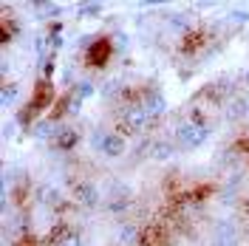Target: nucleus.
<instances>
[{
    "label": "nucleus",
    "mask_w": 249,
    "mask_h": 246,
    "mask_svg": "<svg viewBox=\"0 0 249 246\" xmlns=\"http://www.w3.org/2000/svg\"><path fill=\"white\" fill-rule=\"evenodd\" d=\"M176 139H178L184 147H198L204 139H207V130L196 122H184V124L176 127Z\"/></svg>",
    "instance_id": "f257e3e1"
},
{
    "label": "nucleus",
    "mask_w": 249,
    "mask_h": 246,
    "mask_svg": "<svg viewBox=\"0 0 249 246\" xmlns=\"http://www.w3.org/2000/svg\"><path fill=\"white\" fill-rule=\"evenodd\" d=\"M147 119H150V116H147V110L142 108V105H133V108L124 113V124H127L133 133H136V130H142V127L147 124Z\"/></svg>",
    "instance_id": "f03ea898"
},
{
    "label": "nucleus",
    "mask_w": 249,
    "mask_h": 246,
    "mask_svg": "<svg viewBox=\"0 0 249 246\" xmlns=\"http://www.w3.org/2000/svg\"><path fill=\"white\" fill-rule=\"evenodd\" d=\"M102 153L108 156H122L124 153V139L119 133H110V136L102 139Z\"/></svg>",
    "instance_id": "7ed1b4c3"
},
{
    "label": "nucleus",
    "mask_w": 249,
    "mask_h": 246,
    "mask_svg": "<svg viewBox=\"0 0 249 246\" xmlns=\"http://www.w3.org/2000/svg\"><path fill=\"white\" fill-rule=\"evenodd\" d=\"M232 244H235L232 224H218V229H215V246H232Z\"/></svg>",
    "instance_id": "20e7f679"
},
{
    "label": "nucleus",
    "mask_w": 249,
    "mask_h": 246,
    "mask_svg": "<svg viewBox=\"0 0 249 246\" xmlns=\"http://www.w3.org/2000/svg\"><path fill=\"white\" fill-rule=\"evenodd\" d=\"M142 108L147 110V116H159V113L164 110V99H161L159 93H147L144 102H142Z\"/></svg>",
    "instance_id": "39448f33"
},
{
    "label": "nucleus",
    "mask_w": 249,
    "mask_h": 246,
    "mask_svg": "<svg viewBox=\"0 0 249 246\" xmlns=\"http://www.w3.org/2000/svg\"><path fill=\"white\" fill-rule=\"evenodd\" d=\"M74 195H77L79 204H96V187L93 184H77V190H74Z\"/></svg>",
    "instance_id": "423d86ee"
},
{
    "label": "nucleus",
    "mask_w": 249,
    "mask_h": 246,
    "mask_svg": "<svg viewBox=\"0 0 249 246\" xmlns=\"http://www.w3.org/2000/svg\"><path fill=\"white\" fill-rule=\"evenodd\" d=\"M247 108H249V102H244V99H232L227 113H230V119H241V116L247 113Z\"/></svg>",
    "instance_id": "0eeeda50"
},
{
    "label": "nucleus",
    "mask_w": 249,
    "mask_h": 246,
    "mask_svg": "<svg viewBox=\"0 0 249 246\" xmlns=\"http://www.w3.org/2000/svg\"><path fill=\"white\" fill-rule=\"evenodd\" d=\"M136 241H139V229H136V227H130V224L122 227V244L130 246V244H136Z\"/></svg>",
    "instance_id": "6e6552de"
},
{
    "label": "nucleus",
    "mask_w": 249,
    "mask_h": 246,
    "mask_svg": "<svg viewBox=\"0 0 249 246\" xmlns=\"http://www.w3.org/2000/svg\"><path fill=\"white\" fill-rule=\"evenodd\" d=\"M60 246H82V241H79V235H74V232H68V235H62Z\"/></svg>",
    "instance_id": "1a4fd4ad"
},
{
    "label": "nucleus",
    "mask_w": 249,
    "mask_h": 246,
    "mask_svg": "<svg viewBox=\"0 0 249 246\" xmlns=\"http://www.w3.org/2000/svg\"><path fill=\"white\" fill-rule=\"evenodd\" d=\"M40 198L48 201V204H60V193H57V190H43V193H40Z\"/></svg>",
    "instance_id": "9d476101"
},
{
    "label": "nucleus",
    "mask_w": 249,
    "mask_h": 246,
    "mask_svg": "<svg viewBox=\"0 0 249 246\" xmlns=\"http://www.w3.org/2000/svg\"><path fill=\"white\" fill-rule=\"evenodd\" d=\"M74 141H77V136H74L71 130H65V133H60V144H62V147H68V144H74Z\"/></svg>",
    "instance_id": "9b49d317"
},
{
    "label": "nucleus",
    "mask_w": 249,
    "mask_h": 246,
    "mask_svg": "<svg viewBox=\"0 0 249 246\" xmlns=\"http://www.w3.org/2000/svg\"><path fill=\"white\" fill-rule=\"evenodd\" d=\"M15 85H9V88H6V91H3V99H6V102H12V99H15Z\"/></svg>",
    "instance_id": "f8f14e48"
}]
</instances>
